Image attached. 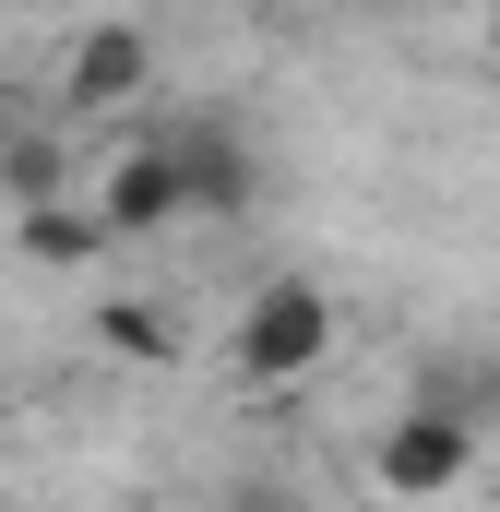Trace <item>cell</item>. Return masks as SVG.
Masks as SVG:
<instances>
[{
	"label": "cell",
	"instance_id": "6da1fadb",
	"mask_svg": "<svg viewBox=\"0 0 500 512\" xmlns=\"http://www.w3.org/2000/svg\"><path fill=\"white\" fill-rule=\"evenodd\" d=\"M334 334H346V310H334L322 274H262L239 298V322H227V382L239 393H286V382H310L334 358Z\"/></svg>",
	"mask_w": 500,
	"mask_h": 512
},
{
	"label": "cell",
	"instance_id": "7a4b0ae2",
	"mask_svg": "<svg viewBox=\"0 0 500 512\" xmlns=\"http://www.w3.org/2000/svg\"><path fill=\"white\" fill-rule=\"evenodd\" d=\"M48 120L60 131H108V120H155V24L96 12L72 48H60V84H48Z\"/></svg>",
	"mask_w": 500,
	"mask_h": 512
},
{
	"label": "cell",
	"instance_id": "3957f363",
	"mask_svg": "<svg viewBox=\"0 0 500 512\" xmlns=\"http://www.w3.org/2000/svg\"><path fill=\"white\" fill-rule=\"evenodd\" d=\"M477 417L465 405H441V393H417V405H393L381 417V441H370V489L381 501H405V512H441L453 489H477Z\"/></svg>",
	"mask_w": 500,
	"mask_h": 512
},
{
	"label": "cell",
	"instance_id": "277c9868",
	"mask_svg": "<svg viewBox=\"0 0 500 512\" xmlns=\"http://www.w3.org/2000/svg\"><path fill=\"white\" fill-rule=\"evenodd\" d=\"M96 215H108V239H167V227H191V167H179V131L167 120H143L108 155V179H96Z\"/></svg>",
	"mask_w": 500,
	"mask_h": 512
},
{
	"label": "cell",
	"instance_id": "5b68a950",
	"mask_svg": "<svg viewBox=\"0 0 500 512\" xmlns=\"http://www.w3.org/2000/svg\"><path fill=\"white\" fill-rule=\"evenodd\" d=\"M179 131V167H191V227H239L250 203H262V143H250L227 108H191Z\"/></svg>",
	"mask_w": 500,
	"mask_h": 512
},
{
	"label": "cell",
	"instance_id": "8992f818",
	"mask_svg": "<svg viewBox=\"0 0 500 512\" xmlns=\"http://www.w3.org/2000/svg\"><path fill=\"white\" fill-rule=\"evenodd\" d=\"M12 251L36 262V274H72V262L120 251V239H108V215H96V203H36V215H12Z\"/></svg>",
	"mask_w": 500,
	"mask_h": 512
},
{
	"label": "cell",
	"instance_id": "52a82bcc",
	"mask_svg": "<svg viewBox=\"0 0 500 512\" xmlns=\"http://www.w3.org/2000/svg\"><path fill=\"white\" fill-rule=\"evenodd\" d=\"M96 346H108V358H155V370H167V358H179V310H155V298H108V310H96Z\"/></svg>",
	"mask_w": 500,
	"mask_h": 512
},
{
	"label": "cell",
	"instance_id": "ba28073f",
	"mask_svg": "<svg viewBox=\"0 0 500 512\" xmlns=\"http://www.w3.org/2000/svg\"><path fill=\"white\" fill-rule=\"evenodd\" d=\"M24 131H36V120H24V108L0 96V179H12V155H24Z\"/></svg>",
	"mask_w": 500,
	"mask_h": 512
},
{
	"label": "cell",
	"instance_id": "9c48e42d",
	"mask_svg": "<svg viewBox=\"0 0 500 512\" xmlns=\"http://www.w3.org/2000/svg\"><path fill=\"white\" fill-rule=\"evenodd\" d=\"M227 512H298V501H274V489H239V501H227Z\"/></svg>",
	"mask_w": 500,
	"mask_h": 512
},
{
	"label": "cell",
	"instance_id": "30bf717a",
	"mask_svg": "<svg viewBox=\"0 0 500 512\" xmlns=\"http://www.w3.org/2000/svg\"><path fill=\"white\" fill-rule=\"evenodd\" d=\"M489 48H500V0H489Z\"/></svg>",
	"mask_w": 500,
	"mask_h": 512
}]
</instances>
